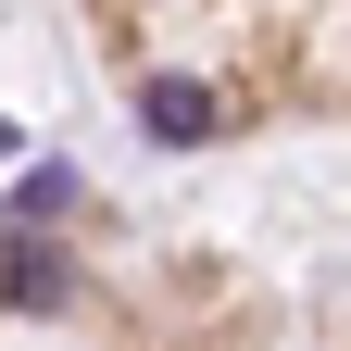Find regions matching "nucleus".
<instances>
[{"label": "nucleus", "mask_w": 351, "mask_h": 351, "mask_svg": "<svg viewBox=\"0 0 351 351\" xmlns=\"http://www.w3.org/2000/svg\"><path fill=\"white\" fill-rule=\"evenodd\" d=\"M138 125L176 151V138H213V88H189V75H151L138 88Z\"/></svg>", "instance_id": "nucleus-1"}, {"label": "nucleus", "mask_w": 351, "mask_h": 351, "mask_svg": "<svg viewBox=\"0 0 351 351\" xmlns=\"http://www.w3.org/2000/svg\"><path fill=\"white\" fill-rule=\"evenodd\" d=\"M0 289H13V314H63V301H75L63 251H38V239H13V263H0Z\"/></svg>", "instance_id": "nucleus-2"}, {"label": "nucleus", "mask_w": 351, "mask_h": 351, "mask_svg": "<svg viewBox=\"0 0 351 351\" xmlns=\"http://www.w3.org/2000/svg\"><path fill=\"white\" fill-rule=\"evenodd\" d=\"M63 201H75V176H51V163H38V176H25V189H13V213H25V226H51V213H63Z\"/></svg>", "instance_id": "nucleus-3"}]
</instances>
